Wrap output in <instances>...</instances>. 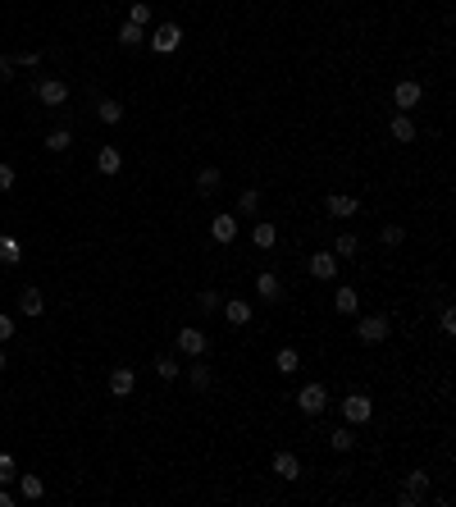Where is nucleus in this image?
<instances>
[{"instance_id": "1", "label": "nucleus", "mask_w": 456, "mask_h": 507, "mask_svg": "<svg viewBox=\"0 0 456 507\" xmlns=\"http://www.w3.org/2000/svg\"><path fill=\"white\" fill-rule=\"evenodd\" d=\"M370 416H374L370 393H347V398H343V421H347V425H365Z\"/></svg>"}, {"instance_id": "2", "label": "nucleus", "mask_w": 456, "mask_h": 507, "mask_svg": "<svg viewBox=\"0 0 456 507\" xmlns=\"http://www.w3.org/2000/svg\"><path fill=\"white\" fill-rule=\"evenodd\" d=\"M178 46H183V28L178 23H160L151 32V51L155 55H169V51H178Z\"/></svg>"}, {"instance_id": "3", "label": "nucleus", "mask_w": 456, "mask_h": 507, "mask_svg": "<svg viewBox=\"0 0 456 507\" xmlns=\"http://www.w3.org/2000/svg\"><path fill=\"white\" fill-rule=\"evenodd\" d=\"M297 407H302L306 416H324V407H328V388H324V384H306L302 393H297Z\"/></svg>"}, {"instance_id": "4", "label": "nucleus", "mask_w": 456, "mask_h": 507, "mask_svg": "<svg viewBox=\"0 0 456 507\" xmlns=\"http://www.w3.org/2000/svg\"><path fill=\"white\" fill-rule=\"evenodd\" d=\"M388 334H393V329H388L383 316H361L356 320V338H361V343H383Z\"/></svg>"}, {"instance_id": "5", "label": "nucleus", "mask_w": 456, "mask_h": 507, "mask_svg": "<svg viewBox=\"0 0 456 507\" xmlns=\"http://www.w3.org/2000/svg\"><path fill=\"white\" fill-rule=\"evenodd\" d=\"M37 101L42 105H64L69 101V83H64V78H42V83H37Z\"/></svg>"}, {"instance_id": "6", "label": "nucleus", "mask_w": 456, "mask_h": 507, "mask_svg": "<svg viewBox=\"0 0 456 507\" xmlns=\"http://www.w3.org/2000/svg\"><path fill=\"white\" fill-rule=\"evenodd\" d=\"M420 83H415V78H402V83L393 87V105L397 110H415V105H420Z\"/></svg>"}, {"instance_id": "7", "label": "nucleus", "mask_w": 456, "mask_h": 507, "mask_svg": "<svg viewBox=\"0 0 456 507\" xmlns=\"http://www.w3.org/2000/svg\"><path fill=\"white\" fill-rule=\"evenodd\" d=\"M306 270H310V279H319V284H328V279L338 275V256H333V251H315V256L306 261Z\"/></svg>"}, {"instance_id": "8", "label": "nucleus", "mask_w": 456, "mask_h": 507, "mask_svg": "<svg viewBox=\"0 0 456 507\" xmlns=\"http://www.w3.org/2000/svg\"><path fill=\"white\" fill-rule=\"evenodd\" d=\"M324 210H328L333 220H352L356 210H361V201L347 197V192H328V197H324Z\"/></svg>"}, {"instance_id": "9", "label": "nucleus", "mask_w": 456, "mask_h": 507, "mask_svg": "<svg viewBox=\"0 0 456 507\" xmlns=\"http://www.w3.org/2000/svg\"><path fill=\"white\" fill-rule=\"evenodd\" d=\"M206 347H210L206 329H178V352H183V357H201Z\"/></svg>"}, {"instance_id": "10", "label": "nucleus", "mask_w": 456, "mask_h": 507, "mask_svg": "<svg viewBox=\"0 0 456 507\" xmlns=\"http://www.w3.org/2000/svg\"><path fill=\"white\" fill-rule=\"evenodd\" d=\"M210 238H215L219 247H228V242L238 238V215H215L210 220Z\"/></svg>"}, {"instance_id": "11", "label": "nucleus", "mask_w": 456, "mask_h": 507, "mask_svg": "<svg viewBox=\"0 0 456 507\" xmlns=\"http://www.w3.org/2000/svg\"><path fill=\"white\" fill-rule=\"evenodd\" d=\"M224 320H228L233 329L251 325V302H247V297H228V302H224Z\"/></svg>"}, {"instance_id": "12", "label": "nucleus", "mask_w": 456, "mask_h": 507, "mask_svg": "<svg viewBox=\"0 0 456 507\" xmlns=\"http://www.w3.org/2000/svg\"><path fill=\"white\" fill-rule=\"evenodd\" d=\"M133 388H137V375H133V366L110 370V393H114V398H128Z\"/></svg>"}, {"instance_id": "13", "label": "nucleus", "mask_w": 456, "mask_h": 507, "mask_svg": "<svg viewBox=\"0 0 456 507\" xmlns=\"http://www.w3.org/2000/svg\"><path fill=\"white\" fill-rule=\"evenodd\" d=\"M96 169H101L105 179H114V174L123 169V155H119V146H101V151H96Z\"/></svg>"}, {"instance_id": "14", "label": "nucleus", "mask_w": 456, "mask_h": 507, "mask_svg": "<svg viewBox=\"0 0 456 507\" xmlns=\"http://www.w3.org/2000/svg\"><path fill=\"white\" fill-rule=\"evenodd\" d=\"M18 311H23L27 320H32V316H42V311H46V297H42V288H23V292H18Z\"/></svg>"}, {"instance_id": "15", "label": "nucleus", "mask_w": 456, "mask_h": 507, "mask_svg": "<svg viewBox=\"0 0 456 507\" xmlns=\"http://www.w3.org/2000/svg\"><path fill=\"white\" fill-rule=\"evenodd\" d=\"M18 499H23V503L46 499V484H42V475H18Z\"/></svg>"}, {"instance_id": "16", "label": "nucleus", "mask_w": 456, "mask_h": 507, "mask_svg": "<svg viewBox=\"0 0 456 507\" xmlns=\"http://www.w3.org/2000/svg\"><path fill=\"white\" fill-rule=\"evenodd\" d=\"M388 133H393L397 142H415V124H411V114H402V110H397L393 119H388Z\"/></svg>"}, {"instance_id": "17", "label": "nucleus", "mask_w": 456, "mask_h": 507, "mask_svg": "<svg viewBox=\"0 0 456 507\" xmlns=\"http://www.w3.org/2000/svg\"><path fill=\"white\" fill-rule=\"evenodd\" d=\"M274 475H283V480H297V475H302V462H297V453H274Z\"/></svg>"}, {"instance_id": "18", "label": "nucleus", "mask_w": 456, "mask_h": 507, "mask_svg": "<svg viewBox=\"0 0 456 507\" xmlns=\"http://www.w3.org/2000/svg\"><path fill=\"white\" fill-rule=\"evenodd\" d=\"M256 292L265 302H278V297H283V284H278V275H269V270H265V275H256Z\"/></svg>"}, {"instance_id": "19", "label": "nucleus", "mask_w": 456, "mask_h": 507, "mask_svg": "<svg viewBox=\"0 0 456 507\" xmlns=\"http://www.w3.org/2000/svg\"><path fill=\"white\" fill-rule=\"evenodd\" d=\"M333 306L343 311V316H356V306H361V292H356L352 284H347V288H338V292H333Z\"/></svg>"}, {"instance_id": "20", "label": "nucleus", "mask_w": 456, "mask_h": 507, "mask_svg": "<svg viewBox=\"0 0 456 507\" xmlns=\"http://www.w3.org/2000/svg\"><path fill=\"white\" fill-rule=\"evenodd\" d=\"M274 366H278V375H297V370H302V352H297V347H278Z\"/></svg>"}, {"instance_id": "21", "label": "nucleus", "mask_w": 456, "mask_h": 507, "mask_svg": "<svg viewBox=\"0 0 456 507\" xmlns=\"http://www.w3.org/2000/svg\"><path fill=\"white\" fill-rule=\"evenodd\" d=\"M251 242H256L260 251H269V247H274V242H278V229H274V224H269V220H260L256 229H251Z\"/></svg>"}, {"instance_id": "22", "label": "nucleus", "mask_w": 456, "mask_h": 507, "mask_svg": "<svg viewBox=\"0 0 456 507\" xmlns=\"http://www.w3.org/2000/svg\"><path fill=\"white\" fill-rule=\"evenodd\" d=\"M356 251H361L356 233H338V242H333V256H338V261H356Z\"/></svg>"}, {"instance_id": "23", "label": "nucleus", "mask_w": 456, "mask_h": 507, "mask_svg": "<svg viewBox=\"0 0 456 507\" xmlns=\"http://www.w3.org/2000/svg\"><path fill=\"white\" fill-rule=\"evenodd\" d=\"M328 443H333L338 453H352V448H356V430H352V425H338V430L328 434Z\"/></svg>"}, {"instance_id": "24", "label": "nucleus", "mask_w": 456, "mask_h": 507, "mask_svg": "<svg viewBox=\"0 0 456 507\" xmlns=\"http://www.w3.org/2000/svg\"><path fill=\"white\" fill-rule=\"evenodd\" d=\"M219 183H224V179H219V169H201V174H197V192H201V197L219 192Z\"/></svg>"}, {"instance_id": "25", "label": "nucleus", "mask_w": 456, "mask_h": 507, "mask_svg": "<svg viewBox=\"0 0 456 507\" xmlns=\"http://www.w3.org/2000/svg\"><path fill=\"white\" fill-rule=\"evenodd\" d=\"M137 42H147V28L123 23V28H119V46H137Z\"/></svg>"}, {"instance_id": "26", "label": "nucleus", "mask_w": 456, "mask_h": 507, "mask_svg": "<svg viewBox=\"0 0 456 507\" xmlns=\"http://www.w3.org/2000/svg\"><path fill=\"white\" fill-rule=\"evenodd\" d=\"M128 23H137V28L151 23V5H147V0H133V5H128Z\"/></svg>"}, {"instance_id": "27", "label": "nucleus", "mask_w": 456, "mask_h": 507, "mask_svg": "<svg viewBox=\"0 0 456 507\" xmlns=\"http://www.w3.org/2000/svg\"><path fill=\"white\" fill-rule=\"evenodd\" d=\"M69 146H73V138H69V133H64V129L46 133V151H55V155H60V151H69Z\"/></svg>"}, {"instance_id": "28", "label": "nucleus", "mask_w": 456, "mask_h": 507, "mask_svg": "<svg viewBox=\"0 0 456 507\" xmlns=\"http://www.w3.org/2000/svg\"><path fill=\"white\" fill-rule=\"evenodd\" d=\"M96 114H101V124H119L123 119V105L119 101H101V105H96Z\"/></svg>"}, {"instance_id": "29", "label": "nucleus", "mask_w": 456, "mask_h": 507, "mask_svg": "<svg viewBox=\"0 0 456 507\" xmlns=\"http://www.w3.org/2000/svg\"><path fill=\"white\" fill-rule=\"evenodd\" d=\"M379 238H383V247H402V242H406V229H402V224H383Z\"/></svg>"}, {"instance_id": "30", "label": "nucleus", "mask_w": 456, "mask_h": 507, "mask_svg": "<svg viewBox=\"0 0 456 507\" xmlns=\"http://www.w3.org/2000/svg\"><path fill=\"white\" fill-rule=\"evenodd\" d=\"M238 210H242V215H256V210H260V192H256V188H247V192L238 197Z\"/></svg>"}, {"instance_id": "31", "label": "nucleus", "mask_w": 456, "mask_h": 507, "mask_svg": "<svg viewBox=\"0 0 456 507\" xmlns=\"http://www.w3.org/2000/svg\"><path fill=\"white\" fill-rule=\"evenodd\" d=\"M155 375H160V379H178V366H173V357H155Z\"/></svg>"}, {"instance_id": "32", "label": "nucleus", "mask_w": 456, "mask_h": 507, "mask_svg": "<svg viewBox=\"0 0 456 507\" xmlns=\"http://www.w3.org/2000/svg\"><path fill=\"white\" fill-rule=\"evenodd\" d=\"M406 489L424 494V489H429V471H411V475H406Z\"/></svg>"}, {"instance_id": "33", "label": "nucleus", "mask_w": 456, "mask_h": 507, "mask_svg": "<svg viewBox=\"0 0 456 507\" xmlns=\"http://www.w3.org/2000/svg\"><path fill=\"white\" fill-rule=\"evenodd\" d=\"M0 261H5V266H14V261H18V242L14 238H0Z\"/></svg>"}, {"instance_id": "34", "label": "nucleus", "mask_w": 456, "mask_h": 507, "mask_svg": "<svg viewBox=\"0 0 456 507\" xmlns=\"http://www.w3.org/2000/svg\"><path fill=\"white\" fill-rule=\"evenodd\" d=\"M9 480H18V475H14V457L0 453V484H9Z\"/></svg>"}, {"instance_id": "35", "label": "nucleus", "mask_w": 456, "mask_h": 507, "mask_svg": "<svg viewBox=\"0 0 456 507\" xmlns=\"http://www.w3.org/2000/svg\"><path fill=\"white\" fill-rule=\"evenodd\" d=\"M438 329H443L448 338L456 334V311H452V306H443V316H438Z\"/></svg>"}, {"instance_id": "36", "label": "nucleus", "mask_w": 456, "mask_h": 507, "mask_svg": "<svg viewBox=\"0 0 456 507\" xmlns=\"http://www.w3.org/2000/svg\"><path fill=\"white\" fill-rule=\"evenodd\" d=\"M192 388H210V366H192Z\"/></svg>"}, {"instance_id": "37", "label": "nucleus", "mask_w": 456, "mask_h": 507, "mask_svg": "<svg viewBox=\"0 0 456 507\" xmlns=\"http://www.w3.org/2000/svg\"><path fill=\"white\" fill-rule=\"evenodd\" d=\"M201 311H219V306H224V297H219V292H201Z\"/></svg>"}, {"instance_id": "38", "label": "nucleus", "mask_w": 456, "mask_h": 507, "mask_svg": "<svg viewBox=\"0 0 456 507\" xmlns=\"http://www.w3.org/2000/svg\"><path fill=\"white\" fill-rule=\"evenodd\" d=\"M9 188H14V165L0 160V192H9Z\"/></svg>"}, {"instance_id": "39", "label": "nucleus", "mask_w": 456, "mask_h": 507, "mask_svg": "<svg viewBox=\"0 0 456 507\" xmlns=\"http://www.w3.org/2000/svg\"><path fill=\"white\" fill-rule=\"evenodd\" d=\"M397 503H402V507H420V503H424V494H415V489H402V494H397Z\"/></svg>"}, {"instance_id": "40", "label": "nucleus", "mask_w": 456, "mask_h": 507, "mask_svg": "<svg viewBox=\"0 0 456 507\" xmlns=\"http://www.w3.org/2000/svg\"><path fill=\"white\" fill-rule=\"evenodd\" d=\"M18 329H14V316H0V343H9Z\"/></svg>"}, {"instance_id": "41", "label": "nucleus", "mask_w": 456, "mask_h": 507, "mask_svg": "<svg viewBox=\"0 0 456 507\" xmlns=\"http://www.w3.org/2000/svg\"><path fill=\"white\" fill-rule=\"evenodd\" d=\"M14 64H23V69H37V64H42V55H37V51H27V55H18Z\"/></svg>"}, {"instance_id": "42", "label": "nucleus", "mask_w": 456, "mask_h": 507, "mask_svg": "<svg viewBox=\"0 0 456 507\" xmlns=\"http://www.w3.org/2000/svg\"><path fill=\"white\" fill-rule=\"evenodd\" d=\"M0 78H14V60L9 55H0Z\"/></svg>"}, {"instance_id": "43", "label": "nucleus", "mask_w": 456, "mask_h": 507, "mask_svg": "<svg viewBox=\"0 0 456 507\" xmlns=\"http://www.w3.org/2000/svg\"><path fill=\"white\" fill-rule=\"evenodd\" d=\"M18 499H14V494H5V489H0V507H14Z\"/></svg>"}, {"instance_id": "44", "label": "nucleus", "mask_w": 456, "mask_h": 507, "mask_svg": "<svg viewBox=\"0 0 456 507\" xmlns=\"http://www.w3.org/2000/svg\"><path fill=\"white\" fill-rule=\"evenodd\" d=\"M0 370H9V357L5 352H0Z\"/></svg>"}, {"instance_id": "45", "label": "nucleus", "mask_w": 456, "mask_h": 507, "mask_svg": "<svg viewBox=\"0 0 456 507\" xmlns=\"http://www.w3.org/2000/svg\"><path fill=\"white\" fill-rule=\"evenodd\" d=\"M0 402H5V398H0Z\"/></svg>"}]
</instances>
